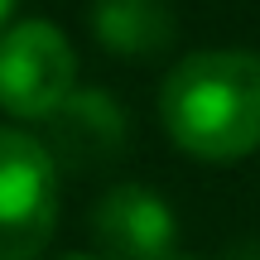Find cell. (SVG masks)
Wrapping results in <instances>:
<instances>
[{"label": "cell", "instance_id": "6da1fadb", "mask_svg": "<svg viewBox=\"0 0 260 260\" xmlns=\"http://www.w3.org/2000/svg\"><path fill=\"white\" fill-rule=\"evenodd\" d=\"M159 125L203 164H236L260 149V53L203 48L169 68Z\"/></svg>", "mask_w": 260, "mask_h": 260}, {"label": "cell", "instance_id": "7a4b0ae2", "mask_svg": "<svg viewBox=\"0 0 260 260\" xmlns=\"http://www.w3.org/2000/svg\"><path fill=\"white\" fill-rule=\"evenodd\" d=\"M58 226V164L44 140L0 125V260H39Z\"/></svg>", "mask_w": 260, "mask_h": 260}, {"label": "cell", "instance_id": "3957f363", "mask_svg": "<svg viewBox=\"0 0 260 260\" xmlns=\"http://www.w3.org/2000/svg\"><path fill=\"white\" fill-rule=\"evenodd\" d=\"M77 92L73 39L48 19H19L0 34V106L15 121H48Z\"/></svg>", "mask_w": 260, "mask_h": 260}, {"label": "cell", "instance_id": "277c9868", "mask_svg": "<svg viewBox=\"0 0 260 260\" xmlns=\"http://www.w3.org/2000/svg\"><path fill=\"white\" fill-rule=\"evenodd\" d=\"M92 236L102 260H174L178 217L154 188L116 183L92 207Z\"/></svg>", "mask_w": 260, "mask_h": 260}, {"label": "cell", "instance_id": "5b68a950", "mask_svg": "<svg viewBox=\"0 0 260 260\" xmlns=\"http://www.w3.org/2000/svg\"><path fill=\"white\" fill-rule=\"evenodd\" d=\"M44 125H48V135H44L48 159H53L58 169H73V174L111 169L116 159L125 154V145H130L125 111L102 87H77Z\"/></svg>", "mask_w": 260, "mask_h": 260}, {"label": "cell", "instance_id": "8992f818", "mask_svg": "<svg viewBox=\"0 0 260 260\" xmlns=\"http://www.w3.org/2000/svg\"><path fill=\"white\" fill-rule=\"evenodd\" d=\"M92 34L121 58H149L174 44V5L169 0H96Z\"/></svg>", "mask_w": 260, "mask_h": 260}, {"label": "cell", "instance_id": "52a82bcc", "mask_svg": "<svg viewBox=\"0 0 260 260\" xmlns=\"http://www.w3.org/2000/svg\"><path fill=\"white\" fill-rule=\"evenodd\" d=\"M222 260H260V241H255V236H246V241L226 246V255H222Z\"/></svg>", "mask_w": 260, "mask_h": 260}, {"label": "cell", "instance_id": "ba28073f", "mask_svg": "<svg viewBox=\"0 0 260 260\" xmlns=\"http://www.w3.org/2000/svg\"><path fill=\"white\" fill-rule=\"evenodd\" d=\"M58 260H102V255H87V251H68V255H58Z\"/></svg>", "mask_w": 260, "mask_h": 260}, {"label": "cell", "instance_id": "9c48e42d", "mask_svg": "<svg viewBox=\"0 0 260 260\" xmlns=\"http://www.w3.org/2000/svg\"><path fill=\"white\" fill-rule=\"evenodd\" d=\"M10 10H15V0H0V24L10 19Z\"/></svg>", "mask_w": 260, "mask_h": 260}, {"label": "cell", "instance_id": "30bf717a", "mask_svg": "<svg viewBox=\"0 0 260 260\" xmlns=\"http://www.w3.org/2000/svg\"><path fill=\"white\" fill-rule=\"evenodd\" d=\"M174 260H188V255H174Z\"/></svg>", "mask_w": 260, "mask_h": 260}]
</instances>
